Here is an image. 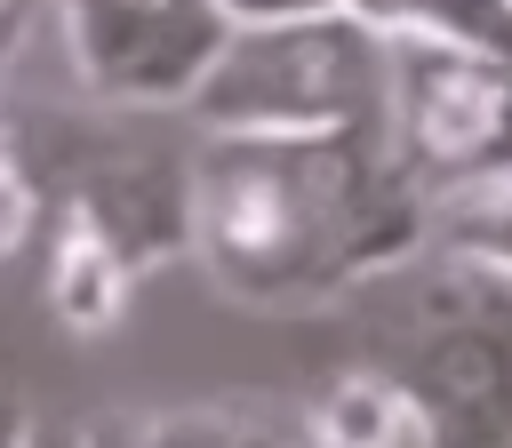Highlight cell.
<instances>
[{"label":"cell","mask_w":512,"mask_h":448,"mask_svg":"<svg viewBox=\"0 0 512 448\" xmlns=\"http://www.w3.org/2000/svg\"><path fill=\"white\" fill-rule=\"evenodd\" d=\"M184 248L232 304H352L424 256V192L376 128L200 136L184 152Z\"/></svg>","instance_id":"cell-1"},{"label":"cell","mask_w":512,"mask_h":448,"mask_svg":"<svg viewBox=\"0 0 512 448\" xmlns=\"http://www.w3.org/2000/svg\"><path fill=\"white\" fill-rule=\"evenodd\" d=\"M352 304H368L352 360L408 392L424 448H512V280L424 248Z\"/></svg>","instance_id":"cell-2"},{"label":"cell","mask_w":512,"mask_h":448,"mask_svg":"<svg viewBox=\"0 0 512 448\" xmlns=\"http://www.w3.org/2000/svg\"><path fill=\"white\" fill-rule=\"evenodd\" d=\"M384 104V32L352 8L232 24L184 96L200 136H344L376 128Z\"/></svg>","instance_id":"cell-3"},{"label":"cell","mask_w":512,"mask_h":448,"mask_svg":"<svg viewBox=\"0 0 512 448\" xmlns=\"http://www.w3.org/2000/svg\"><path fill=\"white\" fill-rule=\"evenodd\" d=\"M376 136L424 200L512 176V64L456 40L384 32Z\"/></svg>","instance_id":"cell-4"},{"label":"cell","mask_w":512,"mask_h":448,"mask_svg":"<svg viewBox=\"0 0 512 448\" xmlns=\"http://www.w3.org/2000/svg\"><path fill=\"white\" fill-rule=\"evenodd\" d=\"M56 32L88 104L168 112L200 88L232 24L216 16V0H56Z\"/></svg>","instance_id":"cell-5"},{"label":"cell","mask_w":512,"mask_h":448,"mask_svg":"<svg viewBox=\"0 0 512 448\" xmlns=\"http://www.w3.org/2000/svg\"><path fill=\"white\" fill-rule=\"evenodd\" d=\"M64 224L104 240L136 280L168 256H184V160L168 152H88L64 184Z\"/></svg>","instance_id":"cell-6"},{"label":"cell","mask_w":512,"mask_h":448,"mask_svg":"<svg viewBox=\"0 0 512 448\" xmlns=\"http://www.w3.org/2000/svg\"><path fill=\"white\" fill-rule=\"evenodd\" d=\"M72 448H312V432L288 400H168L88 416Z\"/></svg>","instance_id":"cell-7"},{"label":"cell","mask_w":512,"mask_h":448,"mask_svg":"<svg viewBox=\"0 0 512 448\" xmlns=\"http://www.w3.org/2000/svg\"><path fill=\"white\" fill-rule=\"evenodd\" d=\"M296 416H304L312 448H424V424H416L408 392L368 360H344Z\"/></svg>","instance_id":"cell-8"},{"label":"cell","mask_w":512,"mask_h":448,"mask_svg":"<svg viewBox=\"0 0 512 448\" xmlns=\"http://www.w3.org/2000/svg\"><path fill=\"white\" fill-rule=\"evenodd\" d=\"M128 296H136V272L104 240H88L80 224L56 216V232H48V320L64 336H112L128 320Z\"/></svg>","instance_id":"cell-9"},{"label":"cell","mask_w":512,"mask_h":448,"mask_svg":"<svg viewBox=\"0 0 512 448\" xmlns=\"http://www.w3.org/2000/svg\"><path fill=\"white\" fill-rule=\"evenodd\" d=\"M424 248L432 256H456L472 272L512 280V176H488V184H464V192L424 200Z\"/></svg>","instance_id":"cell-10"},{"label":"cell","mask_w":512,"mask_h":448,"mask_svg":"<svg viewBox=\"0 0 512 448\" xmlns=\"http://www.w3.org/2000/svg\"><path fill=\"white\" fill-rule=\"evenodd\" d=\"M344 8L376 32H424L512 64V0H344Z\"/></svg>","instance_id":"cell-11"},{"label":"cell","mask_w":512,"mask_h":448,"mask_svg":"<svg viewBox=\"0 0 512 448\" xmlns=\"http://www.w3.org/2000/svg\"><path fill=\"white\" fill-rule=\"evenodd\" d=\"M48 216V184H40V160L16 128V112H0V256H16Z\"/></svg>","instance_id":"cell-12"},{"label":"cell","mask_w":512,"mask_h":448,"mask_svg":"<svg viewBox=\"0 0 512 448\" xmlns=\"http://www.w3.org/2000/svg\"><path fill=\"white\" fill-rule=\"evenodd\" d=\"M0 448H72V432H56L16 384H0Z\"/></svg>","instance_id":"cell-13"},{"label":"cell","mask_w":512,"mask_h":448,"mask_svg":"<svg viewBox=\"0 0 512 448\" xmlns=\"http://www.w3.org/2000/svg\"><path fill=\"white\" fill-rule=\"evenodd\" d=\"M320 8H344V0H216L224 24H280V16H320Z\"/></svg>","instance_id":"cell-14"},{"label":"cell","mask_w":512,"mask_h":448,"mask_svg":"<svg viewBox=\"0 0 512 448\" xmlns=\"http://www.w3.org/2000/svg\"><path fill=\"white\" fill-rule=\"evenodd\" d=\"M24 24H32V0H0V64L24 48Z\"/></svg>","instance_id":"cell-15"}]
</instances>
